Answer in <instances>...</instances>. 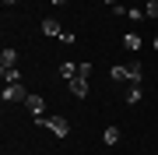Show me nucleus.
<instances>
[{"label":"nucleus","instance_id":"f257e3e1","mask_svg":"<svg viewBox=\"0 0 158 155\" xmlns=\"http://www.w3.org/2000/svg\"><path fill=\"white\" fill-rule=\"evenodd\" d=\"M39 123H42L49 134H56V138H67V134H70V123H67V116H42Z\"/></svg>","mask_w":158,"mask_h":155},{"label":"nucleus","instance_id":"f03ea898","mask_svg":"<svg viewBox=\"0 0 158 155\" xmlns=\"http://www.w3.org/2000/svg\"><path fill=\"white\" fill-rule=\"evenodd\" d=\"M4 102H28V92H25L21 81L18 85H4Z\"/></svg>","mask_w":158,"mask_h":155},{"label":"nucleus","instance_id":"7ed1b4c3","mask_svg":"<svg viewBox=\"0 0 158 155\" xmlns=\"http://www.w3.org/2000/svg\"><path fill=\"white\" fill-rule=\"evenodd\" d=\"M67 88H70V95H74V99H85V95H88V78H81V74H77V78H70V81H67Z\"/></svg>","mask_w":158,"mask_h":155},{"label":"nucleus","instance_id":"20e7f679","mask_svg":"<svg viewBox=\"0 0 158 155\" xmlns=\"http://www.w3.org/2000/svg\"><path fill=\"white\" fill-rule=\"evenodd\" d=\"M25 106H28V113L35 116V120H42V116H46V99H42V95H28V102H25Z\"/></svg>","mask_w":158,"mask_h":155},{"label":"nucleus","instance_id":"39448f33","mask_svg":"<svg viewBox=\"0 0 158 155\" xmlns=\"http://www.w3.org/2000/svg\"><path fill=\"white\" fill-rule=\"evenodd\" d=\"M127 74H130V81H144V63L141 60H130L127 63Z\"/></svg>","mask_w":158,"mask_h":155},{"label":"nucleus","instance_id":"423d86ee","mask_svg":"<svg viewBox=\"0 0 158 155\" xmlns=\"http://www.w3.org/2000/svg\"><path fill=\"white\" fill-rule=\"evenodd\" d=\"M11 67H18V53L14 50H4V53H0V71H11Z\"/></svg>","mask_w":158,"mask_h":155},{"label":"nucleus","instance_id":"0eeeda50","mask_svg":"<svg viewBox=\"0 0 158 155\" xmlns=\"http://www.w3.org/2000/svg\"><path fill=\"white\" fill-rule=\"evenodd\" d=\"M42 32H46V35H56V39L63 35V28H60V21H56V18H46V21H42Z\"/></svg>","mask_w":158,"mask_h":155},{"label":"nucleus","instance_id":"6e6552de","mask_svg":"<svg viewBox=\"0 0 158 155\" xmlns=\"http://www.w3.org/2000/svg\"><path fill=\"white\" fill-rule=\"evenodd\" d=\"M109 78H113V81H130V74H127V63H116V67H109Z\"/></svg>","mask_w":158,"mask_h":155},{"label":"nucleus","instance_id":"1a4fd4ad","mask_svg":"<svg viewBox=\"0 0 158 155\" xmlns=\"http://www.w3.org/2000/svg\"><path fill=\"white\" fill-rule=\"evenodd\" d=\"M141 95H144L141 81H130V92H127V102H141Z\"/></svg>","mask_w":158,"mask_h":155},{"label":"nucleus","instance_id":"9d476101","mask_svg":"<svg viewBox=\"0 0 158 155\" xmlns=\"http://www.w3.org/2000/svg\"><path fill=\"white\" fill-rule=\"evenodd\" d=\"M60 74L67 78V81H70V78H77V63H70V60H63V63H60Z\"/></svg>","mask_w":158,"mask_h":155},{"label":"nucleus","instance_id":"9b49d317","mask_svg":"<svg viewBox=\"0 0 158 155\" xmlns=\"http://www.w3.org/2000/svg\"><path fill=\"white\" fill-rule=\"evenodd\" d=\"M0 74H4V85H18V81H21V71H18V67H11V71H0Z\"/></svg>","mask_w":158,"mask_h":155},{"label":"nucleus","instance_id":"f8f14e48","mask_svg":"<svg viewBox=\"0 0 158 155\" xmlns=\"http://www.w3.org/2000/svg\"><path fill=\"white\" fill-rule=\"evenodd\" d=\"M123 46H127V50H141L144 42H141V35H134V32H130V35H123Z\"/></svg>","mask_w":158,"mask_h":155},{"label":"nucleus","instance_id":"ddd939ff","mask_svg":"<svg viewBox=\"0 0 158 155\" xmlns=\"http://www.w3.org/2000/svg\"><path fill=\"white\" fill-rule=\"evenodd\" d=\"M102 141H106V144H116V141H119V127H106Z\"/></svg>","mask_w":158,"mask_h":155},{"label":"nucleus","instance_id":"4468645a","mask_svg":"<svg viewBox=\"0 0 158 155\" xmlns=\"http://www.w3.org/2000/svg\"><path fill=\"white\" fill-rule=\"evenodd\" d=\"M127 18H134V21H141V18H144V11H141V7H127Z\"/></svg>","mask_w":158,"mask_h":155},{"label":"nucleus","instance_id":"2eb2a0df","mask_svg":"<svg viewBox=\"0 0 158 155\" xmlns=\"http://www.w3.org/2000/svg\"><path fill=\"white\" fill-rule=\"evenodd\" d=\"M148 18H158V0H148V11H144Z\"/></svg>","mask_w":158,"mask_h":155},{"label":"nucleus","instance_id":"dca6fc26","mask_svg":"<svg viewBox=\"0 0 158 155\" xmlns=\"http://www.w3.org/2000/svg\"><path fill=\"white\" fill-rule=\"evenodd\" d=\"M77 74L81 78H91V63H77Z\"/></svg>","mask_w":158,"mask_h":155},{"label":"nucleus","instance_id":"f3484780","mask_svg":"<svg viewBox=\"0 0 158 155\" xmlns=\"http://www.w3.org/2000/svg\"><path fill=\"white\" fill-rule=\"evenodd\" d=\"M106 4H109V7H119V0H106Z\"/></svg>","mask_w":158,"mask_h":155},{"label":"nucleus","instance_id":"a211bd4d","mask_svg":"<svg viewBox=\"0 0 158 155\" xmlns=\"http://www.w3.org/2000/svg\"><path fill=\"white\" fill-rule=\"evenodd\" d=\"M53 4H56V7H63V4H67V0H53Z\"/></svg>","mask_w":158,"mask_h":155},{"label":"nucleus","instance_id":"6ab92c4d","mask_svg":"<svg viewBox=\"0 0 158 155\" xmlns=\"http://www.w3.org/2000/svg\"><path fill=\"white\" fill-rule=\"evenodd\" d=\"M155 50H158V35H155Z\"/></svg>","mask_w":158,"mask_h":155},{"label":"nucleus","instance_id":"aec40b11","mask_svg":"<svg viewBox=\"0 0 158 155\" xmlns=\"http://www.w3.org/2000/svg\"><path fill=\"white\" fill-rule=\"evenodd\" d=\"M4 4H14V0H4Z\"/></svg>","mask_w":158,"mask_h":155}]
</instances>
